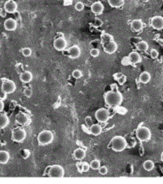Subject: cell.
I'll return each mask as SVG.
<instances>
[{"instance_id": "obj_38", "label": "cell", "mask_w": 163, "mask_h": 184, "mask_svg": "<svg viewBox=\"0 0 163 184\" xmlns=\"http://www.w3.org/2000/svg\"><path fill=\"white\" fill-rule=\"evenodd\" d=\"M91 168L88 162H83V172H88Z\"/></svg>"}, {"instance_id": "obj_24", "label": "cell", "mask_w": 163, "mask_h": 184, "mask_svg": "<svg viewBox=\"0 0 163 184\" xmlns=\"http://www.w3.org/2000/svg\"><path fill=\"white\" fill-rule=\"evenodd\" d=\"M9 123V118L6 114H0V129H3L7 126Z\"/></svg>"}, {"instance_id": "obj_9", "label": "cell", "mask_w": 163, "mask_h": 184, "mask_svg": "<svg viewBox=\"0 0 163 184\" xmlns=\"http://www.w3.org/2000/svg\"><path fill=\"white\" fill-rule=\"evenodd\" d=\"M53 46H54V48L56 51H62L66 48L67 42L66 40L64 39V38L63 36H61V37L55 38V41H54V43H53Z\"/></svg>"}, {"instance_id": "obj_11", "label": "cell", "mask_w": 163, "mask_h": 184, "mask_svg": "<svg viewBox=\"0 0 163 184\" xmlns=\"http://www.w3.org/2000/svg\"><path fill=\"white\" fill-rule=\"evenodd\" d=\"M152 27L157 30H163V17L160 16H156L153 17L151 20Z\"/></svg>"}, {"instance_id": "obj_18", "label": "cell", "mask_w": 163, "mask_h": 184, "mask_svg": "<svg viewBox=\"0 0 163 184\" xmlns=\"http://www.w3.org/2000/svg\"><path fill=\"white\" fill-rule=\"evenodd\" d=\"M131 28L134 32H140V30H142V29L144 28V23L140 19H136L131 22Z\"/></svg>"}, {"instance_id": "obj_34", "label": "cell", "mask_w": 163, "mask_h": 184, "mask_svg": "<svg viewBox=\"0 0 163 184\" xmlns=\"http://www.w3.org/2000/svg\"><path fill=\"white\" fill-rule=\"evenodd\" d=\"M24 94L27 98H30V97L32 96L33 90L31 89H30V88H25V90H24Z\"/></svg>"}, {"instance_id": "obj_40", "label": "cell", "mask_w": 163, "mask_h": 184, "mask_svg": "<svg viewBox=\"0 0 163 184\" xmlns=\"http://www.w3.org/2000/svg\"><path fill=\"white\" fill-rule=\"evenodd\" d=\"M117 81H118V83H119L120 85H123V84L126 82V77L122 74V77H121V78H120Z\"/></svg>"}, {"instance_id": "obj_15", "label": "cell", "mask_w": 163, "mask_h": 184, "mask_svg": "<svg viewBox=\"0 0 163 184\" xmlns=\"http://www.w3.org/2000/svg\"><path fill=\"white\" fill-rule=\"evenodd\" d=\"M4 29L7 31H14L17 28V22L13 18H8L4 21Z\"/></svg>"}, {"instance_id": "obj_14", "label": "cell", "mask_w": 163, "mask_h": 184, "mask_svg": "<svg viewBox=\"0 0 163 184\" xmlns=\"http://www.w3.org/2000/svg\"><path fill=\"white\" fill-rule=\"evenodd\" d=\"M91 9H92V12L95 15L99 16V15H101V14L103 13L104 7L102 2H100V1H97V2H95L92 3V5L91 6Z\"/></svg>"}, {"instance_id": "obj_21", "label": "cell", "mask_w": 163, "mask_h": 184, "mask_svg": "<svg viewBox=\"0 0 163 184\" xmlns=\"http://www.w3.org/2000/svg\"><path fill=\"white\" fill-rule=\"evenodd\" d=\"M90 132L95 136L100 135L102 132V127L99 124H92L90 127Z\"/></svg>"}, {"instance_id": "obj_46", "label": "cell", "mask_w": 163, "mask_h": 184, "mask_svg": "<svg viewBox=\"0 0 163 184\" xmlns=\"http://www.w3.org/2000/svg\"><path fill=\"white\" fill-rule=\"evenodd\" d=\"M157 43L160 44L161 46H163V39L162 38H159V39H157Z\"/></svg>"}, {"instance_id": "obj_4", "label": "cell", "mask_w": 163, "mask_h": 184, "mask_svg": "<svg viewBox=\"0 0 163 184\" xmlns=\"http://www.w3.org/2000/svg\"><path fill=\"white\" fill-rule=\"evenodd\" d=\"M136 138H138L140 142H146L151 138L152 134L150 130L146 126H140L136 130Z\"/></svg>"}, {"instance_id": "obj_12", "label": "cell", "mask_w": 163, "mask_h": 184, "mask_svg": "<svg viewBox=\"0 0 163 184\" xmlns=\"http://www.w3.org/2000/svg\"><path fill=\"white\" fill-rule=\"evenodd\" d=\"M17 3L14 0H7L3 6V8L7 13H15L17 10Z\"/></svg>"}, {"instance_id": "obj_7", "label": "cell", "mask_w": 163, "mask_h": 184, "mask_svg": "<svg viewBox=\"0 0 163 184\" xmlns=\"http://www.w3.org/2000/svg\"><path fill=\"white\" fill-rule=\"evenodd\" d=\"M95 118L99 122H107L109 119V113L108 111L106 108H99L98 110L95 113Z\"/></svg>"}, {"instance_id": "obj_2", "label": "cell", "mask_w": 163, "mask_h": 184, "mask_svg": "<svg viewBox=\"0 0 163 184\" xmlns=\"http://www.w3.org/2000/svg\"><path fill=\"white\" fill-rule=\"evenodd\" d=\"M127 147V142L126 138L122 136H115L111 141V148L114 152H122Z\"/></svg>"}, {"instance_id": "obj_1", "label": "cell", "mask_w": 163, "mask_h": 184, "mask_svg": "<svg viewBox=\"0 0 163 184\" xmlns=\"http://www.w3.org/2000/svg\"><path fill=\"white\" fill-rule=\"evenodd\" d=\"M104 100L107 105L114 108L120 105L122 102V94L118 91H109L106 93Z\"/></svg>"}, {"instance_id": "obj_42", "label": "cell", "mask_w": 163, "mask_h": 184, "mask_svg": "<svg viewBox=\"0 0 163 184\" xmlns=\"http://www.w3.org/2000/svg\"><path fill=\"white\" fill-rule=\"evenodd\" d=\"M122 65H130V64H131V63H130V60H129V59H128V57L123 58V60H122Z\"/></svg>"}, {"instance_id": "obj_6", "label": "cell", "mask_w": 163, "mask_h": 184, "mask_svg": "<svg viewBox=\"0 0 163 184\" xmlns=\"http://www.w3.org/2000/svg\"><path fill=\"white\" fill-rule=\"evenodd\" d=\"M48 176L51 178H63L64 176V170L60 165H54L50 168Z\"/></svg>"}, {"instance_id": "obj_5", "label": "cell", "mask_w": 163, "mask_h": 184, "mask_svg": "<svg viewBox=\"0 0 163 184\" xmlns=\"http://www.w3.org/2000/svg\"><path fill=\"white\" fill-rule=\"evenodd\" d=\"M26 138V131L23 128H16L12 132V139L16 143H21Z\"/></svg>"}, {"instance_id": "obj_43", "label": "cell", "mask_w": 163, "mask_h": 184, "mask_svg": "<svg viewBox=\"0 0 163 184\" xmlns=\"http://www.w3.org/2000/svg\"><path fill=\"white\" fill-rule=\"evenodd\" d=\"M85 122H86V123H87V125L92 124V118H91V117H87V118H86Z\"/></svg>"}, {"instance_id": "obj_13", "label": "cell", "mask_w": 163, "mask_h": 184, "mask_svg": "<svg viewBox=\"0 0 163 184\" xmlns=\"http://www.w3.org/2000/svg\"><path fill=\"white\" fill-rule=\"evenodd\" d=\"M16 122L20 126H26L30 122V118L27 114L21 113L16 115Z\"/></svg>"}, {"instance_id": "obj_32", "label": "cell", "mask_w": 163, "mask_h": 184, "mask_svg": "<svg viewBox=\"0 0 163 184\" xmlns=\"http://www.w3.org/2000/svg\"><path fill=\"white\" fill-rule=\"evenodd\" d=\"M75 9L78 11V12H82L83 9H84V3L82 2H78L75 4Z\"/></svg>"}, {"instance_id": "obj_8", "label": "cell", "mask_w": 163, "mask_h": 184, "mask_svg": "<svg viewBox=\"0 0 163 184\" xmlns=\"http://www.w3.org/2000/svg\"><path fill=\"white\" fill-rule=\"evenodd\" d=\"M16 89V86L13 81L4 80L2 81V91L4 94H12Z\"/></svg>"}, {"instance_id": "obj_3", "label": "cell", "mask_w": 163, "mask_h": 184, "mask_svg": "<svg viewBox=\"0 0 163 184\" xmlns=\"http://www.w3.org/2000/svg\"><path fill=\"white\" fill-rule=\"evenodd\" d=\"M38 142L40 146H47V145L50 144L53 141L54 135L53 133L51 130H43L42 132L39 134L37 137Z\"/></svg>"}, {"instance_id": "obj_30", "label": "cell", "mask_w": 163, "mask_h": 184, "mask_svg": "<svg viewBox=\"0 0 163 184\" xmlns=\"http://www.w3.org/2000/svg\"><path fill=\"white\" fill-rule=\"evenodd\" d=\"M72 76L75 79H79L83 77V73H82V71H80V70H78V69H75V70H74L73 73H72Z\"/></svg>"}, {"instance_id": "obj_27", "label": "cell", "mask_w": 163, "mask_h": 184, "mask_svg": "<svg viewBox=\"0 0 163 184\" xmlns=\"http://www.w3.org/2000/svg\"><path fill=\"white\" fill-rule=\"evenodd\" d=\"M154 163L153 161H151V160H147L144 162V165H143V167L145 169L146 171H152L154 169Z\"/></svg>"}, {"instance_id": "obj_31", "label": "cell", "mask_w": 163, "mask_h": 184, "mask_svg": "<svg viewBox=\"0 0 163 184\" xmlns=\"http://www.w3.org/2000/svg\"><path fill=\"white\" fill-rule=\"evenodd\" d=\"M21 52H22V55H23L24 56H25V57H29V56H30L31 54H32L31 49L29 48V47H25V48H23L22 49V51H21Z\"/></svg>"}, {"instance_id": "obj_25", "label": "cell", "mask_w": 163, "mask_h": 184, "mask_svg": "<svg viewBox=\"0 0 163 184\" xmlns=\"http://www.w3.org/2000/svg\"><path fill=\"white\" fill-rule=\"evenodd\" d=\"M109 6L114 8H119L124 4V0H108Z\"/></svg>"}, {"instance_id": "obj_29", "label": "cell", "mask_w": 163, "mask_h": 184, "mask_svg": "<svg viewBox=\"0 0 163 184\" xmlns=\"http://www.w3.org/2000/svg\"><path fill=\"white\" fill-rule=\"evenodd\" d=\"M90 166L92 170H99L100 167V162L98 160H93V161L90 163Z\"/></svg>"}, {"instance_id": "obj_47", "label": "cell", "mask_w": 163, "mask_h": 184, "mask_svg": "<svg viewBox=\"0 0 163 184\" xmlns=\"http://www.w3.org/2000/svg\"><path fill=\"white\" fill-rule=\"evenodd\" d=\"M0 14H1V16H2V17H5V16H6V11L4 10V12H2V10H0Z\"/></svg>"}, {"instance_id": "obj_20", "label": "cell", "mask_w": 163, "mask_h": 184, "mask_svg": "<svg viewBox=\"0 0 163 184\" xmlns=\"http://www.w3.org/2000/svg\"><path fill=\"white\" fill-rule=\"evenodd\" d=\"M74 157L78 161H82L86 157V151L83 148H77L74 152Z\"/></svg>"}, {"instance_id": "obj_44", "label": "cell", "mask_w": 163, "mask_h": 184, "mask_svg": "<svg viewBox=\"0 0 163 184\" xmlns=\"http://www.w3.org/2000/svg\"><path fill=\"white\" fill-rule=\"evenodd\" d=\"M122 74H121V73H117V74H113V78H114V79H116V80H118V79L122 77Z\"/></svg>"}, {"instance_id": "obj_37", "label": "cell", "mask_w": 163, "mask_h": 184, "mask_svg": "<svg viewBox=\"0 0 163 184\" xmlns=\"http://www.w3.org/2000/svg\"><path fill=\"white\" fill-rule=\"evenodd\" d=\"M158 51H157L156 49H152L151 51H150V55L153 59H156V58L158 57Z\"/></svg>"}, {"instance_id": "obj_50", "label": "cell", "mask_w": 163, "mask_h": 184, "mask_svg": "<svg viewBox=\"0 0 163 184\" xmlns=\"http://www.w3.org/2000/svg\"><path fill=\"white\" fill-rule=\"evenodd\" d=\"M162 1H163V0H162Z\"/></svg>"}, {"instance_id": "obj_48", "label": "cell", "mask_w": 163, "mask_h": 184, "mask_svg": "<svg viewBox=\"0 0 163 184\" xmlns=\"http://www.w3.org/2000/svg\"><path fill=\"white\" fill-rule=\"evenodd\" d=\"M161 161L163 162V152H161Z\"/></svg>"}, {"instance_id": "obj_28", "label": "cell", "mask_w": 163, "mask_h": 184, "mask_svg": "<svg viewBox=\"0 0 163 184\" xmlns=\"http://www.w3.org/2000/svg\"><path fill=\"white\" fill-rule=\"evenodd\" d=\"M113 37L111 34H104L101 36V43L103 45L104 43H106L108 42L113 41Z\"/></svg>"}, {"instance_id": "obj_16", "label": "cell", "mask_w": 163, "mask_h": 184, "mask_svg": "<svg viewBox=\"0 0 163 184\" xmlns=\"http://www.w3.org/2000/svg\"><path fill=\"white\" fill-rule=\"evenodd\" d=\"M68 55L72 59H77L81 55V49L80 47L77 45L72 46L71 47H69L68 50Z\"/></svg>"}, {"instance_id": "obj_36", "label": "cell", "mask_w": 163, "mask_h": 184, "mask_svg": "<svg viewBox=\"0 0 163 184\" xmlns=\"http://www.w3.org/2000/svg\"><path fill=\"white\" fill-rule=\"evenodd\" d=\"M98 170H99V173L101 175H105L108 173V168L106 166H101Z\"/></svg>"}, {"instance_id": "obj_33", "label": "cell", "mask_w": 163, "mask_h": 184, "mask_svg": "<svg viewBox=\"0 0 163 184\" xmlns=\"http://www.w3.org/2000/svg\"><path fill=\"white\" fill-rule=\"evenodd\" d=\"M90 54H91V55H92V57H97V56H99L100 55L99 49L92 48V50L90 51Z\"/></svg>"}, {"instance_id": "obj_17", "label": "cell", "mask_w": 163, "mask_h": 184, "mask_svg": "<svg viewBox=\"0 0 163 184\" xmlns=\"http://www.w3.org/2000/svg\"><path fill=\"white\" fill-rule=\"evenodd\" d=\"M128 59L130 60V63L132 65H136V64H138V63H140L142 61L141 55L136 51H132V52L130 53L128 55Z\"/></svg>"}, {"instance_id": "obj_41", "label": "cell", "mask_w": 163, "mask_h": 184, "mask_svg": "<svg viewBox=\"0 0 163 184\" xmlns=\"http://www.w3.org/2000/svg\"><path fill=\"white\" fill-rule=\"evenodd\" d=\"M76 167L78 169V171L79 173H83V163L81 162H78L76 164Z\"/></svg>"}, {"instance_id": "obj_23", "label": "cell", "mask_w": 163, "mask_h": 184, "mask_svg": "<svg viewBox=\"0 0 163 184\" xmlns=\"http://www.w3.org/2000/svg\"><path fill=\"white\" fill-rule=\"evenodd\" d=\"M151 80V75L149 72L145 71L140 75V82L144 84H147Z\"/></svg>"}, {"instance_id": "obj_19", "label": "cell", "mask_w": 163, "mask_h": 184, "mask_svg": "<svg viewBox=\"0 0 163 184\" xmlns=\"http://www.w3.org/2000/svg\"><path fill=\"white\" fill-rule=\"evenodd\" d=\"M20 80L23 83H29L33 80V74L30 71L23 72L20 75Z\"/></svg>"}, {"instance_id": "obj_10", "label": "cell", "mask_w": 163, "mask_h": 184, "mask_svg": "<svg viewBox=\"0 0 163 184\" xmlns=\"http://www.w3.org/2000/svg\"><path fill=\"white\" fill-rule=\"evenodd\" d=\"M104 51L107 54H113L117 50V44L116 42L110 41L103 44Z\"/></svg>"}, {"instance_id": "obj_35", "label": "cell", "mask_w": 163, "mask_h": 184, "mask_svg": "<svg viewBox=\"0 0 163 184\" xmlns=\"http://www.w3.org/2000/svg\"><path fill=\"white\" fill-rule=\"evenodd\" d=\"M93 25H94L95 27L99 28V27H100V26H102V25H103V21H101L100 19L96 18V19H95L94 23H93Z\"/></svg>"}, {"instance_id": "obj_49", "label": "cell", "mask_w": 163, "mask_h": 184, "mask_svg": "<svg viewBox=\"0 0 163 184\" xmlns=\"http://www.w3.org/2000/svg\"><path fill=\"white\" fill-rule=\"evenodd\" d=\"M64 1H69V2H72V1H74V0H64Z\"/></svg>"}, {"instance_id": "obj_45", "label": "cell", "mask_w": 163, "mask_h": 184, "mask_svg": "<svg viewBox=\"0 0 163 184\" xmlns=\"http://www.w3.org/2000/svg\"><path fill=\"white\" fill-rule=\"evenodd\" d=\"M3 108H4V103L2 99H0V113L3 110Z\"/></svg>"}, {"instance_id": "obj_22", "label": "cell", "mask_w": 163, "mask_h": 184, "mask_svg": "<svg viewBox=\"0 0 163 184\" xmlns=\"http://www.w3.org/2000/svg\"><path fill=\"white\" fill-rule=\"evenodd\" d=\"M10 159L9 152L7 151H0V164L5 165L8 162Z\"/></svg>"}, {"instance_id": "obj_39", "label": "cell", "mask_w": 163, "mask_h": 184, "mask_svg": "<svg viewBox=\"0 0 163 184\" xmlns=\"http://www.w3.org/2000/svg\"><path fill=\"white\" fill-rule=\"evenodd\" d=\"M22 156H23L24 159H27L28 157L30 156V150L28 149H24L22 151Z\"/></svg>"}, {"instance_id": "obj_26", "label": "cell", "mask_w": 163, "mask_h": 184, "mask_svg": "<svg viewBox=\"0 0 163 184\" xmlns=\"http://www.w3.org/2000/svg\"><path fill=\"white\" fill-rule=\"evenodd\" d=\"M136 48L140 51H146L149 49V44L147 43V42L140 41L136 44Z\"/></svg>"}]
</instances>
